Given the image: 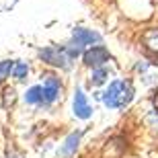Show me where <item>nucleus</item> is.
Listing matches in <instances>:
<instances>
[{
	"label": "nucleus",
	"mask_w": 158,
	"mask_h": 158,
	"mask_svg": "<svg viewBox=\"0 0 158 158\" xmlns=\"http://www.w3.org/2000/svg\"><path fill=\"white\" fill-rule=\"evenodd\" d=\"M134 99V88L129 82L123 80H113L107 88V93L103 94V103L111 109H121Z\"/></svg>",
	"instance_id": "1"
},
{
	"label": "nucleus",
	"mask_w": 158,
	"mask_h": 158,
	"mask_svg": "<svg viewBox=\"0 0 158 158\" xmlns=\"http://www.w3.org/2000/svg\"><path fill=\"white\" fill-rule=\"evenodd\" d=\"M39 56L45 60L47 64L52 66H60V68H68V56H66L64 49H60V47H45V49H41Z\"/></svg>",
	"instance_id": "2"
},
{
	"label": "nucleus",
	"mask_w": 158,
	"mask_h": 158,
	"mask_svg": "<svg viewBox=\"0 0 158 158\" xmlns=\"http://www.w3.org/2000/svg\"><path fill=\"white\" fill-rule=\"evenodd\" d=\"M109 52H107L105 47H101V45H97V47H93V49H88L86 53H84V64L86 66H90V68H99V66H103L105 62H109Z\"/></svg>",
	"instance_id": "3"
},
{
	"label": "nucleus",
	"mask_w": 158,
	"mask_h": 158,
	"mask_svg": "<svg viewBox=\"0 0 158 158\" xmlns=\"http://www.w3.org/2000/svg\"><path fill=\"white\" fill-rule=\"evenodd\" d=\"M74 115L80 119H88L93 115V109L86 103V97L82 93V88H76V97H74Z\"/></svg>",
	"instance_id": "4"
},
{
	"label": "nucleus",
	"mask_w": 158,
	"mask_h": 158,
	"mask_svg": "<svg viewBox=\"0 0 158 158\" xmlns=\"http://www.w3.org/2000/svg\"><path fill=\"white\" fill-rule=\"evenodd\" d=\"M60 94V80L56 76H45V84H43V103L49 105L58 99Z\"/></svg>",
	"instance_id": "5"
},
{
	"label": "nucleus",
	"mask_w": 158,
	"mask_h": 158,
	"mask_svg": "<svg viewBox=\"0 0 158 158\" xmlns=\"http://www.w3.org/2000/svg\"><path fill=\"white\" fill-rule=\"evenodd\" d=\"M74 39L82 45H90V43H97L101 41L99 33H94V31H88V29H74Z\"/></svg>",
	"instance_id": "6"
},
{
	"label": "nucleus",
	"mask_w": 158,
	"mask_h": 158,
	"mask_svg": "<svg viewBox=\"0 0 158 158\" xmlns=\"http://www.w3.org/2000/svg\"><path fill=\"white\" fill-rule=\"evenodd\" d=\"M78 142H80V131L70 134L68 138H66V142H64V146H62V150H60V154H62V156H72V154L76 152V148H78Z\"/></svg>",
	"instance_id": "7"
},
{
	"label": "nucleus",
	"mask_w": 158,
	"mask_h": 158,
	"mask_svg": "<svg viewBox=\"0 0 158 158\" xmlns=\"http://www.w3.org/2000/svg\"><path fill=\"white\" fill-rule=\"evenodd\" d=\"M25 101L31 103V105H39L43 103V86H31L25 94Z\"/></svg>",
	"instance_id": "8"
},
{
	"label": "nucleus",
	"mask_w": 158,
	"mask_h": 158,
	"mask_svg": "<svg viewBox=\"0 0 158 158\" xmlns=\"http://www.w3.org/2000/svg\"><path fill=\"white\" fill-rule=\"evenodd\" d=\"M82 43H78L76 39H74V43H70V45L66 47L64 52H66V56H68V58H78V56H80V52H82Z\"/></svg>",
	"instance_id": "9"
},
{
	"label": "nucleus",
	"mask_w": 158,
	"mask_h": 158,
	"mask_svg": "<svg viewBox=\"0 0 158 158\" xmlns=\"http://www.w3.org/2000/svg\"><path fill=\"white\" fill-rule=\"evenodd\" d=\"M107 76H109V74H107L105 68H97V70L93 72V78H90V82H93V84H103V82L107 80Z\"/></svg>",
	"instance_id": "10"
},
{
	"label": "nucleus",
	"mask_w": 158,
	"mask_h": 158,
	"mask_svg": "<svg viewBox=\"0 0 158 158\" xmlns=\"http://www.w3.org/2000/svg\"><path fill=\"white\" fill-rule=\"evenodd\" d=\"M27 72H29V66L27 64H15V68H12V74H15L17 80H23L27 76Z\"/></svg>",
	"instance_id": "11"
},
{
	"label": "nucleus",
	"mask_w": 158,
	"mask_h": 158,
	"mask_svg": "<svg viewBox=\"0 0 158 158\" xmlns=\"http://www.w3.org/2000/svg\"><path fill=\"white\" fill-rule=\"evenodd\" d=\"M12 68H15L12 62H2V64H0V80H6L8 74L12 72Z\"/></svg>",
	"instance_id": "12"
},
{
	"label": "nucleus",
	"mask_w": 158,
	"mask_h": 158,
	"mask_svg": "<svg viewBox=\"0 0 158 158\" xmlns=\"http://www.w3.org/2000/svg\"><path fill=\"white\" fill-rule=\"evenodd\" d=\"M8 158H23V156L19 152H15V150H10V152H8Z\"/></svg>",
	"instance_id": "13"
},
{
	"label": "nucleus",
	"mask_w": 158,
	"mask_h": 158,
	"mask_svg": "<svg viewBox=\"0 0 158 158\" xmlns=\"http://www.w3.org/2000/svg\"><path fill=\"white\" fill-rule=\"evenodd\" d=\"M154 103H156V111H158V93H156V99H154Z\"/></svg>",
	"instance_id": "14"
}]
</instances>
